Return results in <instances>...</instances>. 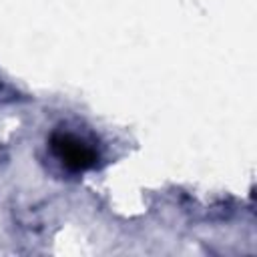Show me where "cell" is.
I'll return each instance as SVG.
<instances>
[{
  "instance_id": "cell-1",
  "label": "cell",
  "mask_w": 257,
  "mask_h": 257,
  "mask_svg": "<svg viewBox=\"0 0 257 257\" xmlns=\"http://www.w3.org/2000/svg\"><path fill=\"white\" fill-rule=\"evenodd\" d=\"M50 151L66 169H70L74 173L88 171L98 163L96 151L90 145H86L82 139H78L76 135H70V133H60V131L52 133Z\"/></svg>"
}]
</instances>
